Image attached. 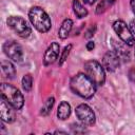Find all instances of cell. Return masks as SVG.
Returning <instances> with one entry per match:
<instances>
[{
    "label": "cell",
    "mask_w": 135,
    "mask_h": 135,
    "mask_svg": "<svg viewBox=\"0 0 135 135\" xmlns=\"http://www.w3.org/2000/svg\"><path fill=\"white\" fill-rule=\"evenodd\" d=\"M70 85L71 90L75 94L84 99L92 98L96 92V84L89 78L86 74L83 73H78L75 76H73Z\"/></svg>",
    "instance_id": "6da1fadb"
},
{
    "label": "cell",
    "mask_w": 135,
    "mask_h": 135,
    "mask_svg": "<svg viewBox=\"0 0 135 135\" xmlns=\"http://www.w3.org/2000/svg\"><path fill=\"white\" fill-rule=\"evenodd\" d=\"M28 18L34 27L40 33H46L52 26L51 18L40 6H33L28 12Z\"/></svg>",
    "instance_id": "7a4b0ae2"
},
{
    "label": "cell",
    "mask_w": 135,
    "mask_h": 135,
    "mask_svg": "<svg viewBox=\"0 0 135 135\" xmlns=\"http://www.w3.org/2000/svg\"><path fill=\"white\" fill-rule=\"evenodd\" d=\"M1 97H3L15 110H20L23 107L24 99L20 91L12 84L2 83L1 84Z\"/></svg>",
    "instance_id": "3957f363"
},
{
    "label": "cell",
    "mask_w": 135,
    "mask_h": 135,
    "mask_svg": "<svg viewBox=\"0 0 135 135\" xmlns=\"http://www.w3.org/2000/svg\"><path fill=\"white\" fill-rule=\"evenodd\" d=\"M84 71L89 78L97 85L101 86L105 81V73L103 66L96 60H89L84 63Z\"/></svg>",
    "instance_id": "277c9868"
},
{
    "label": "cell",
    "mask_w": 135,
    "mask_h": 135,
    "mask_svg": "<svg viewBox=\"0 0 135 135\" xmlns=\"http://www.w3.org/2000/svg\"><path fill=\"white\" fill-rule=\"evenodd\" d=\"M6 23L21 38H27L32 33V30H31L30 25L27 24V22L22 17L11 16V17L7 18Z\"/></svg>",
    "instance_id": "5b68a950"
},
{
    "label": "cell",
    "mask_w": 135,
    "mask_h": 135,
    "mask_svg": "<svg viewBox=\"0 0 135 135\" xmlns=\"http://www.w3.org/2000/svg\"><path fill=\"white\" fill-rule=\"evenodd\" d=\"M113 28L118 37L129 46H133L135 44V36L131 32L130 27L122 20H116L113 23Z\"/></svg>",
    "instance_id": "8992f818"
},
{
    "label": "cell",
    "mask_w": 135,
    "mask_h": 135,
    "mask_svg": "<svg viewBox=\"0 0 135 135\" xmlns=\"http://www.w3.org/2000/svg\"><path fill=\"white\" fill-rule=\"evenodd\" d=\"M4 54L15 62H21L23 59V51L19 43L16 41H6L3 44Z\"/></svg>",
    "instance_id": "52a82bcc"
},
{
    "label": "cell",
    "mask_w": 135,
    "mask_h": 135,
    "mask_svg": "<svg viewBox=\"0 0 135 135\" xmlns=\"http://www.w3.org/2000/svg\"><path fill=\"white\" fill-rule=\"evenodd\" d=\"M77 118L84 126H92L95 123V114L93 110L85 103L79 104L75 110Z\"/></svg>",
    "instance_id": "ba28073f"
},
{
    "label": "cell",
    "mask_w": 135,
    "mask_h": 135,
    "mask_svg": "<svg viewBox=\"0 0 135 135\" xmlns=\"http://www.w3.org/2000/svg\"><path fill=\"white\" fill-rule=\"evenodd\" d=\"M102 63H103V68L108 72H114L118 69L120 64V58L114 51H109L104 54Z\"/></svg>",
    "instance_id": "9c48e42d"
},
{
    "label": "cell",
    "mask_w": 135,
    "mask_h": 135,
    "mask_svg": "<svg viewBox=\"0 0 135 135\" xmlns=\"http://www.w3.org/2000/svg\"><path fill=\"white\" fill-rule=\"evenodd\" d=\"M12 105L3 98L1 97V102H0V116L1 120L5 122H13L15 120V112L12 110Z\"/></svg>",
    "instance_id": "30bf717a"
},
{
    "label": "cell",
    "mask_w": 135,
    "mask_h": 135,
    "mask_svg": "<svg viewBox=\"0 0 135 135\" xmlns=\"http://www.w3.org/2000/svg\"><path fill=\"white\" fill-rule=\"evenodd\" d=\"M59 51H60L59 44L57 42H52L44 53V57H43L44 65H50V64L54 63L56 61V59L58 58Z\"/></svg>",
    "instance_id": "8fae6325"
},
{
    "label": "cell",
    "mask_w": 135,
    "mask_h": 135,
    "mask_svg": "<svg viewBox=\"0 0 135 135\" xmlns=\"http://www.w3.org/2000/svg\"><path fill=\"white\" fill-rule=\"evenodd\" d=\"M72 27H73V21L69 18L64 19L59 27V31H58V36L59 38L61 39H65L68 38V36L70 35L71 31H72Z\"/></svg>",
    "instance_id": "7c38bea8"
},
{
    "label": "cell",
    "mask_w": 135,
    "mask_h": 135,
    "mask_svg": "<svg viewBox=\"0 0 135 135\" xmlns=\"http://www.w3.org/2000/svg\"><path fill=\"white\" fill-rule=\"evenodd\" d=\"M1 69H2V72H3V74L5 75L6 78H8V79H14L15 78V76H16V69H15L14 64L11 61L3 60L1 62Z\"/></svg>",
    "instance_id": "4fadbf2b"
},
{
    "label": "cell",
    "mask_w": 135,
    "mask_h": 135,
    "mask_svg": "<svg viewBox=\"0 0 135 135\" xmlns=\"http://www.w3.org/2000/svg\"><path fill=\"white\" fill-rule=\"evenodd\" d=\"M70 115H71V105L66 101L60 102V104L58 107V110H57V116H58V118L61 119V120H64Z\"/></svg>",
    "instance_id": "5bb4252c"
},
{
    "label": "cell",
    "mask_w": 135,
    "mask_h": 135,
    "mask_svg": "<svg viewBox=\"0 0 135 135\" xmlns=\"http://www.w3.org/2000/svg\"><path fill=\"white\" fill-rule=\"evenodd\" d=\"M73 11L78 18H84L88 16V9L79 2V0H73Z\"/></svg>",
    "instance_id": "9a60e30c"
},
{
    "label": "cell",
    "mask_w": 135,
    "mask_h": 135,
    "mask_svg": "<svg viewBox=\"0 0 135 135\" xmlns=\"http://www.w3.org/2000/svg\"><path fill=\"white\" fill-rule=\"evenodd\" d=\"M54 102H55L54 97H50V98H47V99H46V101L44 102V104H43V105H42V108H41L40 114H41V115H43V116L47 115V114L52 111L53 105H54Z\"/></svg>",
    "instance_id": "2e32d148"
},
{
    "label": "cell",
    "mask_w": 135,
    "mask_h": 135,
    "mask_svg": "<svg viewBox=\"0 0 135 135\" xmlns=\"http://www.w3.org/2000/svg\"><path fill=\"white\" fill-rule=\"evenodd\" d=\"M115 0H101L100 3L96 7V14H102L104 13L113 3Z\"/></svg>",
    "instance_id": "e0dca14e"
},
{
    "label": "cell",
    "mask_w": 135,
    "mask_h": 135,
    "mask_svg": "<svg viewBox=\"0 0 135 135\" xmlns=\"http://www.w3.org/2000/svg\"><path fill=\"white\" fill-rule=\"evenodd\" d=\"M114 52L119 56L120 59H123V60H129V51L126 50L123 46L121 45H115V49H114Z\"/></svg>",
    "instance_id": "ac0fdd59"
},
{
    "label": "cell",
    "mask_w": 135,
    "mask_h": 135,
    "mask_svg": "<svg viewBox=\"0 0 135 135\" xmlns=\"http://www.w3.org/2000/svg\"><path fill=\"white\" fill-rule=\"evenodd\" d=\"M32 85H33V78L30 74H26L23 76L22 78V88L25 92H30L32 90Z\"/></svg>",
    "instance_id": "d6986e66"
},
{
    "label": "cell",
    "mask_w": 135,
    "mask_h": 135,
    "mask_svg": "<svg viewBox=\"0 0 135 135\" xmlns=\"http://www.w3.org/2000/svg\"><path fill=\"white\" fill-rule=\"evenodd\" d=\"M71 50H72V44L66 45V46L63 49L62 54H61V57H60V60H59V64H60V65H62V64H63V62L66 60V58H68V56H69V54H70Z\"/></svg>",
    "instance_id": "ffe728a7"
},
{
    "label": "cell",
    "mask_w": 135,
    "mask_h": 135,
    "mask_svg": "<svg viewBox=\"0 0 135 135\" xmlns=\"http://www.w3.org/2000/svg\"><path fill=\"white\" fill-rule=\"evenodd\" d=\"M71 129L73 131V133H84L85 132V128L84 124H78V123H73L71 126Z\"/></svg>",
    "instance_id": "44dd1931"
},
{
    "label": "cell",
    "mask_w": 135,
    "mask_h": 135,
    "mask_svg": "<svg viewBox=\"0 0 135 135\" xmlns=\"http://www.w3.org/2000/svg\"><path fill=\"white\" fill-rule=\"evenodd\" d=\"M95 31H96V26H95V25H94V26H91V28H90V30H88V31L85 32L84 37H85V38H91V37L94 35Z\"/></svg>",
    "instance_id": "7402d4cb"
},
{
    "label": "cell",
    "mask_w": 135,
    "mask_h": 135,
    "mask_svg": "<svg viewBox=\"0 0 135 135\" xmlns=\"http://www.w3.org/2000/svg\"><path fill=\"white\" fill-rule=\"evenodd\" d=\"M95 47V43L93 41H89L86 43V50L88 51H93V49Z\"/></svg>",
    "instance_id": "603a6c76"
},
{
    "label": "cell",
    "mask_w": 135,
    "mask_h": 135,
    "mask_svg": "<svg viewBox=\"0 0 135 135\" xmlns=\"http://www.w3.org/2000/svg\"><path fill=\"white\" fill-rule=\"evenodd\" d=\"M130 30H131V32L133 33V35L135 36V20L131 21V23H130Z\"/></svg>",
    "instance_id": "cb8c5ba5"
},
{
    "label": "cell",
    "mask_w": 135,
    "mask_h": 135,
    "mask_svg": "<svg viewBox=\"0 0 135 135\" xmlns=\"http://www.w3.org/2000/svg\"><path fill=\"white\" fill-rule=\"evenodd\" d=\"M129 75H130V79L132 81H135V70H131L130 73H129Z\"/></svg>",
    "instance_id": "d4e9b609"
},
{
    "label": "cell",
    "mask_w": 135,
    "mask_h": 135,
    "mask_svg": "<svg viewBox=\"0 0 135 135\" xmlns=\"http://www.w3.org/2000/svg\"><path fill=\"white\" fill-rule=\"evenodd\" d=\"M130 4H131V7H132V11L135 13V0H131Z\"/></svg>",
    "instance_id": "484cf974"
},
{
    "label": "cell",
    "mask_w": 135,
    "mask_h": 135,
    "mask_svg": "<svg viewBox=\"0 0 135 135\" xmlns=\"http://www.w3.org/2000/svg\"><path fill=\"white\" fill-rule=\"evenodd\" d=\"M95 1H96V0H85V2H86L88 4H93Z\"/></svg>",
    "instance_id": "4316f807"
},
{
    "label": "cell",
    "mask_w": 135,
    "mask_h": 135,
    "mask_svg": "<svg viewBox=\"0 0 135 135\" xmlns=\"http://www.w3.org/2000/svg\"><path fill=\"white\" fill-rule=\"evenodd\" d=\"M134 56H135V50H134Z\"/></svg>",
    "instance_id": "83f0119b"
}]
</instances>
